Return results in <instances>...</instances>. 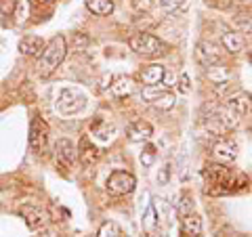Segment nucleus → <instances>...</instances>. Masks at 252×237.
I'll list each match as a JSON object with an SVG mask.
<instances>
[{
    "instance_id": "nucleus-21",
    "label": "nucleus",
    "mask_w": 252,
    "mask_h": 237,
    "mask_svg": "<svg viewBox=\"0 0 252 237\" xmlns=\"http://www.w3.org/2000/svg\"><path fill=\"white\" fill-rule=\"evenodd\" d=\"M175 103H177V97H175V92H170V90L166 89V90H164V92L160 94V97H158V99L154 101L152 105H156L158 109H162V112H168V109H172V107H175Z\"/></svg>"
},
{
    "instance_id": "nucleus-31",
    "label": "nucleus",
    "mask_w": 252,
    "mask_h": 237,
    "mask_svg": "<svg viewBox=\"0 0 252 237\" xmlns=\"http://www.w3.org/2000/svg\"><path fill=\"white\" fill-rule=\"evenodd\" d=\"M55 0H38V4H44V6H51Z\"/></svg>"
},
{
    "instance_id": "nucleus-18",
    "label": "nucleus",
    "mask_w": 252,
    "mask_h": 237,
    "mask_svg": "<svg viewBox=\"0 0 252 237\" xmlns=\"http://www.w3.org/2000/svg\"><path fill=\"white\" fill-rule=\"evenodd\" d=\"M109 90H112L114 97L124 99V97H128V94H132V90H135V84H132L130 78L122 76V78H118L112 86H109Z\"/></svg>"
},
{
    "instance_id": "nucleus-8",
    "label": "nucleus",
    "mask_w": 252,
    "mask_h": 237,
    "mask_svg": "<svg viewBox=\"0 0 252 237\" xmlns=\"http://www.w3.org/2000/svg\"><path fill=\"white\" fill-rule=\"evenodd\" d=\"M210 153H212V160L219 162V164H231L235 157H238V145H235L231 139L220 137L215 141Z\"/></svg>"
},
{
    "instance_id": "nucleus-33",
    "label": "nucleus",
    "mask_w": 252,
    "mask_h": 237,
    "mask_svg": "<svg viewBox=\"0 0 252 237\" xmlns=\"http://www.w3.org/2000/svg\"><path fill=\"white\" fill-rule=\"evenodd\" d=\"M250 132H252V128H250Z\"/></svg>"
},
{
    "instance_id": "nucleus-14",
    "label": "nucleus",
    "mask_w": 252,
    "mask_h": 237,
    "mask_svg": "<svg viewBox=\"0 0 252 237\" xmlns=\"http://www.w3.org/2000/svg\"><path fill=\"white\" fill-rule=\"evenodd\" d=\"M220 44H223V49L231 55H238L242 49H244V38L240 31H233V30H225L223 34H220Z\"/></svg>"
},
{
    "instance_id": "nucleus-17",
    "label": "nucleus",
    "mask_w": 252,
    "mask_h": 237,
    "mask_svg": "<svg viewBox=\"0 0 252 237\" xmlns=\"http://www.w3.org/2000/svg\"><path fill=\"white\" fill-rule=\"evenodd\" d=\"M233 26L238 28L242 34H252V9H250V6H244V9L235 11Z\"/></svg>"
},
{
    "instance_id": "nucleus-9",
    "label": "nucleus",
    "mask_w": 252,
    "mask_h": 237,
    "mask_svg": "<svg viewBox=\"0 0 252 237\" xmlns=\"http://www.w3.org/2000/svg\"><path fill=\"white\" fill-rule=\"evenodd\" d=\"M55 157H57V164L63 168H72L76 157H78V149L69 139H59L57 145H55Z\"/></svg>"
},
{
    "instance_id": "nucleus-22",
    "label": "nucleus",
    "mask_w": 252,
    "mask_h": 237,
    "mask_svg": "<svg viewBox=\"0 0 252 237\" xmlns=\"http://www.w3.org/2000/svg\"><path fill=\"white\" fill-rule=\"evenodd\" d=\"M112 130H114L112 126H107L103 120H101V118H97V120L91 124V132L97 134L99 139H107V132H112Z\"/></svg>"
},
{
    "instance_id": "nucleus-2",
    "label": "nucleus",
    "mask_w": 252,
    "mask_h": 237,
    "mask_svg": "<svg viewBox=\"0 0 252 237\" xmlns=\"http://www.w3.org/2000/svg\"><path fill=\"white\" fill-rule=\"evenodd\" d=\"M65 55H67L65 38H63V36H55L49 44H44L40 59H38V63H36L38 74H40L42 78H49L51 74H55V69H57L63 63Z\"/></svg>"
},
{
    "instance_id": "nucleus-29",
    "label": "nucleus",
    "mask_w": 252,
    "mask_h": 237,
    "mask_svg": "<svg viewBox=\"0 0 252 237\" xmlns=\"http://www.w3.org/2000/svg\"><path fill=\"white\" fill-rule=\"evenodd\" d=\"M143 223H145V227H147V229L156 227V218H154V206H149V208H147V212H145V220H143Z\"/></svg>"
},
{
    "instance_id": "nucleus-24",
    "label": "nucleus",
    "mask_w": 252,
    "mask_h": 237,
    "mask_svg": "<svg viewBox=\"0 0 252 237\" xmlns=\"http://www.w3.org/2000/svg\"><path fill=\"white\" fill-rule=\"evenodd\" d=\"M15 17H17L19 26H21L23 21H28V17H30V2H28V0H19V2H17V11H15Z\"/></svg>"
},
{
    "instance_id": "nucleus-4",
    "label": "nucleus",
    "mask_w": 252,
    "mask_h": 237,
    "mask_svg": "<svg viewBox=\"0 0 252 237\" xmlns=\"http://www.w3.org/2000/svg\"><path fill=\"white\" fill-rule=\"evenodd\" d=\"M57 109L59 114L63 116H74L78 112H82L84 105H86V97L78 90V89H69V86H65V89H61L59 94H57Z\"/></svg>"
},
{
    "instance_id": "nucleus-25",
    "label": "nucleus",
    "mask_w": 252,
    "mask_h": 237,
    "mask_svg": "<svg viewBox=\"0 0 252 237\" xmlns=\"http://www.w3.org/2000/svg\"><path fill=\"white\" fill-rule=\"evenodd\" d=\"M158 4L166 11H177V9H183L187 4V0H158Z\"/></svg>"
},
{
    "instance_id": "nucleus-10",
    "label": "nucleus",
    "mask_w": 252,
    "mask_h": 237,
    "mask_svg": "<svg viewBox=\"0 0 252 237\" xmlns=\"http://www.w3.org/2000/svg\"><path fill=\"white\" fill-rule=\"evenodd\" d=\"M19 216L26 220V225L32 229V231H42L44 225H46V214L40 208L32 206V204H26V206L19 208Z\"/></svg>"
},
{
    "instance_id": "nucleus-28",
    "label": "nucleus",
    "mask_w": 252,
    "mask_h": 237,
    "mask_svg": "<svg viewBox=\"0 0 252 237\" xmlns=\"http://www.w3.org/2000/svg\"><path fill=\"white\" fill-rule=\"evenodd\" d=\"M132 6H135V11H149V6H152V0H132Z\"/></svg>"
},
{
    "instance_id": "nucleus-32",
    "label": "nucleus",
    "mask_w": 252,
    "mask_h": 237,
    "mask_svg": "<svg viewBox=\"0 0 252 237\" xmlns=\"http://www.w3.org/2000/svg\"><path fill=\"white\" fill-rule=\"evenodd\" d=\"M38 237H57V235H55L53 231H44V233H40V235H38Z\"/></svg>"
},
{
    "instance_id": "nucleus-15",
    "label": "nucleus",
    "mask_w": 252,
    "mask_h": 237,
    "mask_svg": "<svg viewBox=\"0 0 252 237\" xmlns=\"http://www.w3.org/2000/svg\"><path fill=\"white\" fill-rule=\"evenodd\" d=\"M181 229H183V235H187V237H200L202 235V218L195 214V212H189V214L181 216Z\"/></svg>"
},
{
    "instance_id": "nucleus-19",
    "label": "nucleus",
    "mask_w": 252,
    "mask_h": 237,
    "mask_svg": "<svg viewBox=\"0 0 252 237\" xmlns=\"http://www.w3.org/2000/svg\"><path fill=\"white\" fill-rule=\"evenodd\" d=\"M86 9H89L93 15H112L114 13V0H84Z\"/></svg>"
},
{
    "instance_id": "nucleus-20",
    "label": "nucleus",
    "mask_w": 252,
    "mask_h": 237,
    "mask_svg": "<svg viewBox=\"0 0 252 237\" xmlns=\"http://www.w3.org/2000/svg\"><path fill=\"white\" fill-rule=\"evenodd\" d=\"M225 107H229L231 112H235L240 118L248 114V97L246 94H233V97H229L225 101Z\"/></svg>"
},
{
    "instance_id": "nucleus-7",
    "label": "nucleus",
    "mask_w": 252,
    "mask_h": 237,
    "mask_svg": "<svg viewBox=\"0 0 252 237\" xmlns=\"http://www.w3.org/2000/svg\"><path fill=\"white\" fill-rule=\"evenodd\" d=\"M195 59H198V63L204 67H215L220 63V59H223V53H220V49L215 42L202 40L195 44Z\"/></svg>"
},
{
    "instance_id": "nucleus-5",
    "label": "nucleus",
    "mask_w": 252,
    "mask_h": 237,
    "mask_svg": "<svg viewBox=\"0 0 252 237\" xmlns=\"http://www.w3.org/2000/svg\"><path fill=\"white\" fill-rule=\"evenodd\" d=\"M107 191L112 193V195H128L135 191V187H137V178L130 175V172H126V170H116L109 175L107 178Z\"/></svg>"
},
{
    "instance_id": "nucleus-26",
    "label": "nucleus",
    "mask_w": 252,
    "mask_h": 237,
    "mask_svg": "<svg viewBox=\"0 0 252 237\" xmlns=\"http://www.w3.org/2000/svg\"><path fill=\"white\" fill-rule=\"evenodd\" d=\"M177 210H179L181 216H185V214H189V212H193V202H189V197L185 195L183 200H181V204L177 206Z\"/></svg>"
},
{
    "instance_id": "nucleus-30",
    "label": "nucleus",
    "mask_w": 252,
    "mask_h": 237,
    "mask_svg": "<svg viewBox=\"0 0 252 237\" xmlns=\"http://www.w3.org/2000/svg\"><path fill=\"white\" fill-rule=\"evenodd\" d=\"M179 90L181 92H189V78L183 74L181 76V84H179Z\"/></svg>"
},
{
    "instance_id": "nucleus-12",
    "label": "nucleus",
    "mask_w": 252,
    "mask_h": 237,
    "mask_svg": "<svg viewBox=\"0 0 252 237\" xmlns=\"http://www.w3.org/2000/svg\"><path fill=\"white\" fill-rule=\"evenodd\" d=\"M78 157H80V164L82 166H93V164H97L99 162V157H101V149L97 145H93L89 139H82L80 141V147H78Z\"/></svg>"
},
{
    "instance_id": "nucleus-27",
    "label": "nucleus",
    "mask_w": 252,
    "mask_h": 237,
    "mask_svg": "<svg viewBox=\"0 0 252 237\" xmlns=\"http://www.w3.org/2000/svg\"><path fill=\"white\" fill-rule=\"evenodd\" d=\"M154 155H156V149H154V147H147L145 151L141 153V162H143V166H152Z\"/></svg>"
},
{
    "instance_id": "nucleus-1",
    "label": "nucleus",
    "mask_w": 252,
    "mask_h": 237,
    "mask_svg": "<svg viewBox=\"0 0 252 237\" xmlns=\"http://www.w3.org/2000/svg\"><path fill=\"white\" fill-rule=\"evenodd\" d=\"M204 178H206L208 195H231L238 191H246L250 187V178L244 172H235L227 168L225 164H208L204 168Z\"/></svg>"
},
{
    "instance_id": "nucleus-23",
    "label": "nucleus",
    "mask_w": 252,
    "mask_h": 237,
    "mask_svg": "<svg viewBox=\"0 0 252 237\" xmlns=\"http://www.w3.org/2000/svg\"><path fill=\"white\" fill-rule=\"evenodd\" d=\"M97 237H122V231H120V227H118L116 223H103L101 229H99Z\"/></svg>"
},
{
    "instance_id": "nucleus-11",
    "label": "nucleus",
    "mask_w": 252,
    "mask_h": 237,
    "mask_svg": "<svg viewBox=\"0 0 252 237\" xmlns=\"http://www.w3.org/2000/svg\"><path fill=\"white\" fill-rule=\"evenodd\" d=\"M154 137V126L145 120H137L128 126V139L132 143H147Z\"/></svg>"
},
{
    "instance_id": "nucleus-13",
    "label": "nucleus",
    "mask_w": 252,
    "mask_h": 237,
    "mask_svg": "<svg viewBox=\"0 0 252 237\" xmlns=\"http://www.w3.org/2000/svg\"><path fill=\"white\" fill-rule=\"evenodd\" d=\"M164 76H166V67L160 65V63H152V65H145L141 69V82L145 86H156L162 84Z\"/></svg>"
},
{
    "instance_id": "nucleus-3",
    "label": "nucleus",
    "mask_w": 252,
    "mask_h": 237,
    "mask_svg": "<svg viewBox=\"0 0 252 237\" xmlns=\"http://www.w3.org/2000/svg\"><path fill=\"white\" fill-rule=\"evenodd\" d=\"M128 44L137 55H143V57H160L168 51L166 42H162L160 38L147 34V31H139V34L130 36Z\"/></svg>"
},
{
    "instance_id": "nucleus-6",
    "label": "nucleus",
    "mask_w": 252,
    "mask_h": 237,
    "mask_svg": "<svg viewBox=\"0 0 252 237\" xmlns=\"http://www.w3.org/2000/svg\"><path fill=\"white\" fill-rule=\"evenodd\" d=\"M28 141H30V147L34 149L36 153L46 151V145H49V124H46L42 118H38V116L32 118Z\"/></svg>"
},
{
    "instance_id": "nucleus-16",
    "label": "nucleus",
    "mask_w": 252,
    "mask_h": 237,
    "mask_svg": "<svg viewBox=\"0 0 252 237\" xmlns=\"http://www.w3.org/2000/svg\"><path fill=\"white\" fill-rule=\"evenodd\" d=\"M44 49V40L40 36H23L19 40V53L26 57H34V55L42 53Z\"/></svg>"
}]
</instances>
